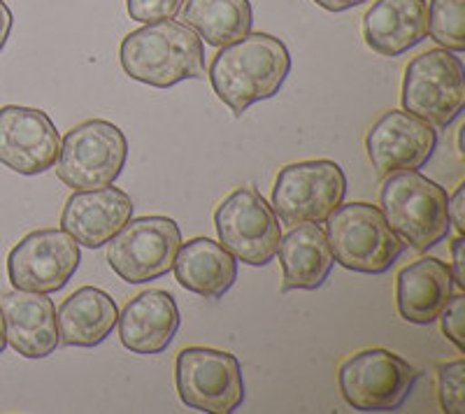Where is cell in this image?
Segmentation results:
<instances>
[{"label":"cell","mask_w":465,"mask_h":414,"mask_svg":"<svg viewBox=\"0 0 465 414\" xmlns=\"http://www.w3.org/2000/svg\"><path fill=\"white\" fill-rule=\"evenodd\" d=\"M291 73V54L280 37L247 33L235 43L219 47L207 77L212 89L235 117H242L259 101L277 96Z\"/></svg>","instance_id":"obj_1"},{"label":"cell","mask_w":465,"mask_h":414,"mask_svg":"<svg viewBox=\"0 0 465 414\" xmlns=\"http://www.w3.org/2000/svg\"><path fill=\"white\" fill-rule=\"evenodd\" d=\"M124 73L135 82L170 89L184 80L205 77V47L189 26L173 19L144 24L128 33L119 49Z\"/></svg>","instance_id":"obj_2"},{"label":"cell","mask_w":465,"mask_h":414,"mask_svg":"<svg viewBox=\"0 0 465 414\" xmlns=\"http://www.w3.org/2000/svg\"><path fill=\"white\" fill-rule=\"evenodd\" d=\"M450 196L444 186L423 177L419 171H402L384 177L380 189L381 214L393 233L417 251L450 238Z\"/></svg>","instance_id":"obj_3"},{"label":"cell","mask_w":465,"mask_h":414,"mask_svg":"<svg viewBox=\"0 0 465 414\" xmlns=\"http://www.w3.org/2000/svg\"><path fill=\"white\" fill-rule=\"evenodd\" d=\"M326 238L333 261L347 271L384 275L401 259L407 244L393 233L381 210L371 202H347L326 219Z\"/></svg>","instance_id":"obj_4"},{"label":"cell","mask_w":465,"mask_h":414,"mask_svg":"<svg viewBox=\"0 0 465 414\" xmlns=\"http://www.w3.org/2000/svg\"><path fill=\"white\" fill-rule=\"evenodd\" d=\"M402 110L447 128L465 107V68L451 49H429L414 56L402 77Z\"/></svg>","instance_id":"obj_5"},{"label":"cell","mask_w":465,"mask_h":414,"mask_svg":"<svg viewBox=\"0 0 465 414\" xmlns=\"http://www.w3.org/2000/svg\"><path fill=\"white\" fill-rule=\"evenodd\" d=\"M126 159L128 140L122 128L105 119H89L65 133L54 168L73 192H91L114 184Z\"/></svg>","instance_id":"obj_6"},{"label":"cell","mask_w":465,"mask_h":414,"mask_svg":"<svg viewBox=\"0 0 465 414\" xmlns=\"http://www.w3.org/2000/svg\"><path fill=\"white\" fill-rule=\"evenodd\" d=\"M347 196V177L335 161H298L284 165L272 186V210L286 226L323 223Z\"/></svg>","instance_id":"obj_7"},{"label":"cell","mask_w":465,"mask_h":414,"mask_svg":"<svg viewBox=\"0 0 465 414\" xmlns=\"http://www.w3.org/2000/svg\"><path fill=\"white\" fill-rule=\"evenodd\" d=\"M421 372L389 350H363L338 370L340 393L361 412H393L412 393Z\"/></svg>","instance_id":"obj_8"},{"label":"cell","mask_w":465,"mask_h":414,"mask_svg":"<svg viewBox=\"0 0 465 414\" xmlns=\"http://www.w3.org/2000/svg\"><path fill=\"white\" fill-rule=\"evenodd\" d=\"M174 384L182 403L198 412L231 414L244 400L242 366L231 351L186 347L174 361Z\"/></svg>","instance_id":"obj_9"},{"label":"cell","mask_w":465,"mask_h":414,"mask_svg":"<svg viewBox=\"0 0 465 414\" xmlns=\"http://www.w3.org/2000/svg\"><path fill=\"white\" fill-rule=\"evenodd\" d=\"M219 242L247 266L263 268L275 259L282 240L280 219L254 186H240L214 212Z\"/></svg>","instance_id":"obj_10"},{"label":"cell","mask_w":465,"mask_h":414,"mask_svg":"<svg viewBox=\"0 0 465 414\" xmlns=\"http://www.w3.org/2000/svg\"><path fill=\"white\" fill-rule=\"evenodd\" d=\"M182 231L170 217L128 219L107 247V263L128 284H144L173 271Z\"/></svg>","instance_id":"obj_11"},{"label":"cell","mask_w":465,"mask_h":414,"mask_svg":"<svg viewBox=\"0 0 465 414\" xmlns=\"http://www.w3.org/2000/svg\"><path fill=\"white\" fill-rule=\"evenodd\" d=\"M80 244L65 231L40 229L12 247L7 256V277L19 291L54 293L73 280L80 268Z\"/></svg>","instance_id":"obj_12"},{"label":"cell","mask_w":465,"mask_h":414,"mask_svg":"<svg viewBox=\"0 0 465 414\" xmlns=\"http://www.w3.org/2000/svg\"><path fill=\"white\" fill-rule=\"evenodd\" d=\"M438 147V131L405 110L384 112L365 138V149L377 175L419 171Z\"/></svg>","instance_id":"obj_13"},{"label":"cell","mask_w":465,"mask_h":414,"mask_svg":"<svg viewBox=\"0 0 465 414\" xmlns=\"http://www.w3.org/2000/svg\"><path fill=\"white\" fill-rule=\"evenodd\" d=\"M61 135L47 112L35 107H0V163L19 175H40L54 168Z\"/></svg>","instance_id":"obj_14"},{"label":"cell","mask_w":465,"mask_h":414,"mask_svg":"<svg viewBox=\"0 0 465 414\" xmlns=\"http://www.w3.org/2000/svg\"><path fill=\"white\" fill-rule=\"evenodd\" d=\"M133 217V201L116 186L74 192L61 212V229L77 244L98 250L110 242Z\"/></svg>","instance_id":"obj_15"},{"label":"cell","mask_w":465,"mask_h":414,"mask_svg":"<svg viewBox=\"0 0 465 414\" xmlns=\"http://www.w3.org/2000/svg\"><path fill=\"white\" fill-rule=\"evenodd\" d=\"M365 44L380 56L396 59L429 35L426 0H375L361 24Z\"/></svg>","instance_id":"obj_16"},{"label":"cell","mask_w":465,"mask_h":414,"mask_svg":"<svg viewBox=\"0 0 465 414\" xmlns=\"http://www.w3.org/2000/svg\"><path fill=\"white\" fill-rule=\"evenodd\" d=\"M0 310L5 319L7 345L26 359H45L54 354L58 340L56 308L47 293L15 291L0 296Z\"/></svg>","instance_id":"obj_17"},{"label":"cell","mask_w":465,"mask_h":414,"mask_svg":"<svg viewBox=\"0 0 465 414\" xmlns=\"http://www.w3.org/2000/svg\"><path fill=\"white\" fill-rule=\"evenodd\" d=\"M116 324H119L122 345L133 354H161L177 335L180 310L168 291L149 289L124 305Z\"/></svg>","instance_id":"obj_18"},{"label":"cell","mask_w":465,"mask_h":414,"mask_svg":"<svg viewBox=\"0 0 465 414\" xmlns=\"http://www.w3.org/2000/svg\"><path fill=\"white\" fill-rule=\"evenodd\" d=\"M282 263V293L293 289L314 291L323 287L333 271V251L328 244L326 231L322 223H298L280 240L277 254Z\"/></svg>","instance_id":"obj_19"},{"label":"cell","mask_w":465,"mask_h":414,"mask_svg":"<svg viewBox=\"0 0 465 414\" xmlns=\"http://www.w3.org/2000/svg\"><path fill=\"white\" fill-rule=\"evenodd\" d=\"M454 291V277L440 259H419L396 277V308L410 324H433Z\"/></svg>","instance_id":"obj_20"},{"label":"cell","mask_w":465,"mask_h":414,"mask_svg":"<svg viewBox=\"0 0 465 414\" xmlns=\"http://www.w3.org/2000/svg\"><path fill=\"white\" fill-rule=\"evenodd\" d=\"M174 280L191 293L219 301L238 280V259L210 238H193L180 244L173 261Z\"/></svg>","instance_id":"obj_21"},{"label":"cell","mask_w":465,"mask_h":414,"mask_svg":"<svg viewBox=\"0 0 465 414\" xmlns=\"http://www.w3.org/2000/svg\"><path fill=\"white\" fill-rule=\"evenodd\" d=\"M119 310L110 293L82 287L61 303L56 312L58 340L65 347H95L114 330Z\"/></svg>","instance_id":"obj_22"},{"label":"cell","mask_w":465,"mask_h":414,"mask_svg":"<svg viewBox=\"0 0 465 414\" xmlns=\"http://www.w3.org/2000/svg\"><path fill=\"white\" fill-rule=\"evenodd\" d=\"M182 24L210 47H226L252 33L249 0H184Z\"/></svg>","instance_id":"obj_23"},{"label":"cell","mask_w":465,"mask_h":414,"mask_svg":"<svg viewBox=\"0 0 465 414\" xmlns=\"http://www.w3.org/2000/svg\"><path fill=\"white\" fill-rule=\"evenodd\" d=\"M429 35L451 52L465 49V0H430Z\"/></svg>","instance_id":"obj_24"},{"label":"cell","mask_w":465,"mask_h":414,"mask_svg":"<svg viewBox=\"0 0 465 414\" xmlns=\"http://www.w3.org/2000/svg\"><path fill=\"white\" fill-rule=\"evenodd\" d=\"M438 399L440 408L447 414H460L463 412V378H465V361L456 359V361L438 363Z\"/></svg>","instance_id":"obj_25"},{"label":"cell","mask_w":465,"mask_h":414,"mask_svg":"<svg viewBox=\"0 0 465 414\" xmlns=\"http://www.w3.org/2000/svg\"><path fill=\"white\" fill-rule=\"evenodd\" d=\"M184 0H126L128 16L133 22L156 24L163 19H174L180 15Z\"/></svg>","instance_id":"obj_26"},{"label":"cell","mask_w":465,"mask_h":414,"mask_svg":"<svg viewBox=\"0 0 465 414\" xmlns=\"http://www.w3.org/2000/svg\"><path fill=\"white\" fill-rule=\"evenodd\" d=\"M442 333L456 345V350L465 351V293H456L447 301L444 310L440 312Z\"/></svg>","instance_id":"obj_27"},{"label":"cell","mask_w":465,"mask_h":414,"mask_svg":"<svg viewBox=\"0 0 465 414\" xmlns=\"http://www.w3.org/2000/svg\"><path fill=\"white\" fill-rule=\"evenodd\" d=\"M463 210H465V184H459L456 193L450 198V202H447V212H450V223H454L456 231H459V235H465Z\"/></svg>","instance_id":"obj_28"},{"label":"cell","mask_w":465,"mask_h":414,"mask_svg":"<svg viewBox=\"0 0 465 414\" xmlns=\"http://www.w3.org/2000/svg\"><path fill=\"white\" fill-rule=\"evenodd\" d=\"M463 247H465V238L463 235H459V238L451 242V259H454V263H451V277H454V284L456 287L463 291L465 289V256H463Z\"/></svg>","instance_id":"obj_29"},{"label":"cell","mask_w":465,"mask_h":414,"mask_svg":"<svg viewBox=\"0 0 465 414\" xmlns=\"http://www.w3.org/2000/svg\"><path fill=\"white\" fill-rule=\"evenodd\" d=\"M12 24H15V19H12L10 7L5 5V0H0V52L5 49L7 37H10V31H12Z\"/></svg>","instance_id":"obj_30"},{"label":"cell","mask_w":465,"mask_h":414,"mask_svg":"<svg viewBox=\"0 0 465 414\" xmlns=\"http://www.w3.org/2000/svg\"><path fill=\"white\" fill-rule=\"evenodd\" d=\"M314 3L328 12H344V10H351V7L363 5L365 0H314Z\"/></svg>","instance_id":"obj_31"},{"label":"cell","mask_w":465,"mask_h":414,"mask_svg":"<svg viewBox=\"0 0 465 414\" xmlns=\"http://www.w3.org/2000/svg\"><path fill=\"white\" fill-rule=\"evenodd\" d=\"M7 347V333H5V319H3V310H0V354Z\"/></svg>","instance_id":"obj_32"}]
</instances>
